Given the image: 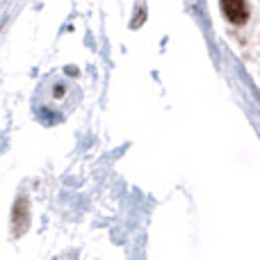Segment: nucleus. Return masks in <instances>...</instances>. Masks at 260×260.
Wrapping results in <instances>:
<instances>
[{
    "label": "nucleus",
    "instance_id": "obj_2",
    "mask_svg": "<svg viewBox=\"0 0 260 260\" xmlns=\"http://www.w3.org/2000/svg\"><path fill=\"white\" fill-rule=\"evenodd\" d=\"M27 224H30V219H27V201L25 199H18L16 206H14V219H12L14 235L25 233Z\"/></svg>",
    "mask_w": 260,
    "mask_h": 260
},
{
    "label": "nucleus",
    "instance_id": "obj_1",
    "mask_svg": "<svg viewBox=\"0 0 260 260\" xmlns=\"http://www.w3.org/2000/svg\"><path fill=\"white\" fill-rule=\"evenodd\" d=\"M221 12L235 25H242L249 18V7L244 0H221Z\"/></svg>",
    "mask_w": 260,
    "mask_h": 260
}]
</instances>
